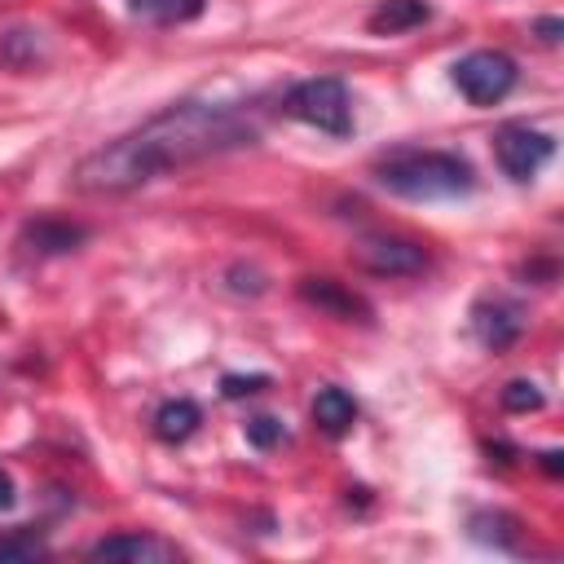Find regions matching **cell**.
I'll use <instances>...</instances> for the list:
<instances>
[{
  "instance_id": "cell-1",
  "label": "cell",
  "mask_w": 564,
  "mask_h": 564,
  "mask_svg": "<svg viewBox=\"0 0 564 564\" xmlns=\"http://www.w3.org/2000/svg\"><path fill=\"white\" fill-rule=\"evenodd\" d=\"M256 119L242 101H203L185 97L150 115L141 128L97 145L70 172L79 194H132L167 172L203 163L212 154L238 150L256 141Z\"/></svg>"
},
{
  "instance_id": "cell-2",
  "label": "cell",
  "mask_w": 564,
  "mask_h": 564,
  "mask_svg": "<svg viewBox=\"0 0 564 564\" xmlns=\"http://www.w3.org/2000/svg\"><path fill=\"white\" fill-rule=\"evenodd\" d=\"M375 176L388 194H401V198H414V203L458 198L476 185L471 163L449 154V150H397L375 167Z\"/></svg>"
},
{
  "instance_id": "cell-3",
  "label": "cell",
  "mask_w": 564,
  "mask_h": 564,
  "mask_svg": "<svg viewBox=\"0 0 564 564\" xmlns=\"http://www.w3.org/2000/svg\"><path fill=\"white\" fill-rule=\"evenodd\" d=\"M282 110L326 137H348L352 132V97L344 88V79L335 75H313V79H300L286 88L282 97Z\"/></svg>"
},
{
  "instance_id": "cell-4",
  "label": "cell",
  "mask_w": 564,
  "mask_h": 564,
  "mask_svg": "<svg viewBox=\"0 0 564 564\" xmlns=\"http://www.w3.org/2000/svg\"><path fill=\"white\" fill-rule=\"evenodd\" d=\"M516 62L502 48H476L454 62V84L471 106H498L516 88Z\"/></svg>"
},
{
  "instance_id": "cell-5",
  "label": "cell",
  "mask_w": 564,
  "mask_h": 564,
  "mask_svg": "<svg viewBox=\"0 0 564 564\" xmlns=\"http://www.w3.org/2000/svg\"><path fill=\"white\" fill-rule=\"evenodd\" d=\"M551 154H555V141L529 123H502L494 137V159L511 181H533Z\"/></svg>"
},
{
  "instance_id": "cell-6",
  "label": "cell",
  "mask_w": 564,
  "mask_h": 564,
  "mask_svg": "<svg viewBox=\"0 0 564 564\" xmlns=\"http://www.w3.org/2000/svg\"><path fill=\"white\" fill-rule=\"evenodd\" d=\"M352 260H357V269L379 273V278H410L427 264V251L401 234H366V238H357Z\"/></svg>"
},
{
  "instance_id": "cell-7",
  "label": "cell",
  "mask_w": 564,
  "mask_h": 564,
  "mask_svg": "<svg viewBox=\"0 0 564 564\" xmlns=\"http://www.w3.org/2000/svg\"><path fill=\"white\" fill-rule=\"evenodd\" d=\"M88 555L93 560H123V564H163V560H176L181 551L172 542H163L159 533L132 529V533H110V538L93 542Z\"/></svg>"
},
{
  "instance_id": "cell-8",
  "label": "cell",
  "mask_w": 564,
  "mask_h": 564,
  "mask_svg": "<svg viewBox=\"0 0 564 564\" xmlns=\"http://www.w3.org/2000/svg\"><path fill=\"white\" fill-rule=\"evenodd\" d=\"M471 326H476V339L498 352V348H507V344L520 339L524 317H520V308L507 304V300H480V304L471 308Z\"/></svg>"
},
{
  "instance_id": "cell-9",
  "label": "cell",
  "mask_w": 564,
  "mask_h": 564,
  "mask_svg": "<svg viewBox=\"0 0 564 564\" xmlns=\"http://www.w3.org/2000/svg\"><path fill=\"white\" fill-rule=\"evenodd\" d=\"M300 300H308V304H317V308H326L330 317H344V322H366L370 317V304L361 300V295H352V291H344L335 278H304L300 282Z\"/></svg>"
},
{
  "instance_id": "cell-10",
  "label": "cell",
  "mask_w": 564,
  "mask_h": 564,
  "mask_svg": "<svg viewBox=\"0 0 564 564\" xmlns=\"http://www.w3.org/2000/svg\"><path fill=\"white\" fill-rule=\"evenodd\" d=\"M84 238H88L84 225H75V220H57V216H40V220H31L26 234H22V242H26L35 256H62V251H75Z\"/></svg>"
},
{
  "instance_id": "cell-11",
  "label": "cell",
  "mask_w": 564,
  "mask_h": 564,
  "mask_svg": "<svg viewBox=\"0 0 564 564\" xmlns=\"http://www.w3.org/2000/svg\"><path fill=\"white\" fill-rule=\"evenodd\" d=\"M432 18V4L427 0H379L366 18V26L375 35H401V31H414Z\"/></svg>"
},
{
  "instance_id": "cell-12",
  "label": "cell",
  "mask_w": 564,
  "mask_h": 564,
  "mask_svg": "<svg viewBox=\"0 0 564 564\" xmlns=\"http://www.w3.org/2000/svg\"><path fill=\"white\" fill-rule=\"evenodd\" d=\"M313 423L326 432V436H344V432H352V423H357V401H352V392H344V388H322L317 397H313Z\"/></svg>"
},
{
  "instance_id": "cell-13",
  "label": "cell",
  "mask_w": 564,
  "mask_h": 564,
  "mask_svg": "<svg viewBox=\"0 0 564 564\" xmlns=\"http://www.w3.org/2000/svg\"><path fill=\"white\" fill-rule=\"evenodd\" d=\"M198 423H203V410H198L189 397H172V401H163V405L154 410V436L167 441V445L189 441V436L198 432Z\"/></svg>"
},
{
  "instance_id": "cell-14",
  "label": "cell",
  "mask_w": 564,
  "mask_h": 564,
  "mask_svg": "<svg viewBox=\"0 0 564 564\" xmlns=\"http://www.w3.org/2000/svg\"><path fill=\"white\" fill-rule=\"evenodd\" d=\"M132 13L145 18V22H159V26H172V22H189L203 13V0H132Z\"/></svg>"
},
{
  "instance_id": "cell-15",
  "label": "cell",
  "mask_w": 564,
  "mask_h": 564,
  "mask_svg": "<svg viewBox=\"0 0 564 564\" xmlns=\"http://www.w3.org/2000/svg\"><path fill=\"white\" fill-rule=\"evenodd\" d=\"M502 405H507L511 414H524V410H538V405H542V392H538V383H529V379H511V383L502 388Z\"/></svg>"
},
{
  "instance_id": "cell-16",
  "label": "cell",
  "mask_w": 564,
  "mask_h": 564,
  "mask_svg": "<svg viewBox=\"0 0 564 564\" xmlns=\"http://www.w3.org/2000/svg\"><path fill=\"white\" fill-rule=\"evenodd\" d=\"M286 432H282V423L278 419H269V414H260V419H251L247 423V441L256 445V449H269V445H278Z\"/></svg>"
},
{
  "instance_id": "cell-17",
  "label": "cell",
  "mask_w": 564,
  "mask_h": 564,
  "mask_svg": "<svg viewBox=\"0 0 564 564\" xmlns=\"http://www.w3.org/2000/svg\"><path fill=\"white\" fill-rule=\"evenodd\" d=\"M44 555V542L22 533V538H0V560H35Z\"/></svg>"
},
{
  "instance_id": "cell-18",
  "label": "cell",
  "mask_w": 564,
  "mask_h": 564,
  "mask_svg": "<svg viewBox=\"0 0 564 564\" xmlns=\"http://www.w3.org/2000/svg\"><path fill=\"white\" fill-rule=\"evenodd\" d=\"M264 383H269L264 375H247V379H242V375H225V379H220L225 397H251V392H260Z\"/></svg>"
},
{
  "instance_id": "cell-19",
  "label": "cell",
  "mask_w": 564,
  "mask_h": 564,
  "mask_svg": "<svg viewBox=\"0 0 564 564\" xmlns=\"http://www.w3.org/2000/svg\"><path fill=\"white\" fill-rule=\"evenodd\" d=\"M13 498H18L13 476H9V471H0V511H4V507H13Z\"/></svg>"
},
{
  "instance_id": "cell-20",
  "label": "cell",
  "mask_w": 564,
  "mask_h": 564,
  "mask_svg": "<svg viewBox=\"0 0 564 564\" xmlns=\"http://www.w3.org/2000/svg\"><path fill=\"white\" fill-rule=\"evenodd\" d=\"M555 31H560V22H555V18H546V22H542V40H555Z\"/></svg>"
}]
</instances>
